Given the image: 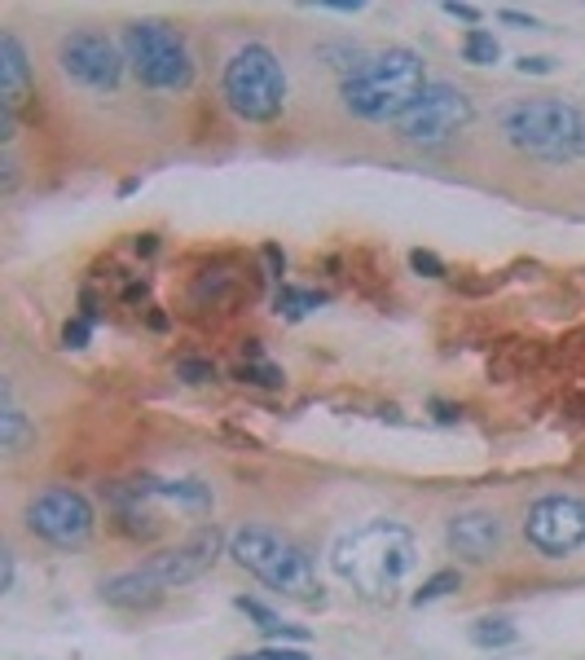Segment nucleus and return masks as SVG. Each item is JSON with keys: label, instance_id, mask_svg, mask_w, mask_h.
Instances as JSON below:
<instances>
[{"label": "nucleus", "instance_id": "1", "mask_svg": "<svg viewBox=\"0 0 585 660\" xmlns=\"http://www.w3.org/2000/svg\"><path fill=\"white\" fill-rule=\"evenodd\" d=\"M330 564L366 599H392V590H401V582L418 564V541L397 520H370L334 541Z\"/></svg>", "mask_w": 585, "mask_h": 660}, {"label": "nucleus", "instance_id": "2", "mask_svg": "<svg viewBox=\"0 0 585 660\" xmlns=\"http://www.w3.org/2000/svg\"><path fill=\"white\" fill-rule=\"evenodd\" d=\"M423 88H427L423 58L414 49H388V53H375L370 62H362L353 75H348L339 97L357 120H370V124L392 120L397 124L423 97Z\"/></svg>", "mask_w": 585, "mask_h": 660}, {"label": "nucleus", "instance_id": "3", "mask_svg": "<svg viewBox=\"0 0 585 660\" xmlns=\"http://www.w3.org/2000/svg\"><path fill=\"white\" fill-rule=\"evenodd\" d=\"M502 133L520 155L541 163H572L585 159V110L554 97L515 101L502 110Z\"/></svg>", "mask_w": 585, "mask_h": 660}, {"label": "nucleus", "instance_id": "4", "mask_svg": "<svg viewBox=\"0 0 585 660\" xmlns=\"http://www.w3.org/2000/svg\"><path fill=\"white\" fill-rule=\"evenodd\" d=\"M229 555L239 569H247L256 582H265L269 590L287 595V599H300V603L321 599V582H317L308 550L295 546L291 537H282L278 528H265V524L239 528L229 537Z\"/></svg>", "mask_w": 585, "mask_h": 660}, {"label": "nucleus", "instance_id": "5", "mask_svg": "<svg viewBox=\"0 0 585 660\" xmlns=\"http://www.w3.org/2000/svg\"><path fill=\"white\" fill-rule=\"evenodd\" d=\"M224 101L247 124H273L287 106V71L273 49L243 45L224 66Z\"/></svg>", "mask_w": 585, "mask_h": 660}, {"label": "nucleus", "instance_id": "6", "mask_svg": "<svg viewBox=\"0 0 585 660\" xmlns=\"http://www.w3.org/2000/svg\"><path fill=\"white\" fill-rule=\"evenodd\" d=\"M124 62L146 88L176 93L194 80V58L185 49V36L168 23H133L124 27Z\"/></svg>", "mask_w": 585, "mask_h": 660}, {"label": "nucleus", "instance_id": "7", "mask_svg": "<svg viewBox=\"0 0 585 660\" xmlns=\"http://www.w3.org/2000/svg\"><path fill=\"white\" fill-rule=\"evenodd\" d=\"M472 115H476L472 97H466L458 84L440 80V84H427L423 97L397 120V133L410 146H444L453 133H462L466 124H472Z\"/></svg>", "mask_w": 585, "mask_h": 660}, {"label": "nucleus", "instance_id": "8", "mask_svg": "<svg viewBox=\"0 0 585 660\" xmlns=\"http://www.w3.org/2000/svg\"><path fill=\"white\" fill-rule=\"evenodd\" d=\"M528 546H537L546 560H563L585 546V498L572 493H546L528 506L524 520Z\"/></svg>", "mask_w": 585, "mask_h": 660}, {"label": "nucleus", "instance_id": "9", "mask_svg": "<svg viewBox=\"0 0 585 660\" xmlns=\"http://www.w3.org/2000/svg\"><path fill=\"white\" fill-rule=\"evenodd\" d=\"M27 528L58 550H75L93 537V506L84 493L58 485V489H45L27 502Z\"/></svg>", "mask_w": 585, "mask_h": 660}, {"label": "nucleus", "instance_id": "10", "mask_svg": "<svg viewBox=\"0 0 585 660\" xmlns=\"http://www.w3.org/2000/svg\"><path fill=\"white\" fill-rule=\"evenodd\" d=\"M58 66L71 84H80L88 93H114L124 80V58L101 32H71L58 45Z\"/></svg>", "mask_w": 585, "mask_h": 660}, {"label": "nucleus", "instance_id": "11", "mask_svg": "<svg viewBox=\"0 0 585 660\" xmlns=\"http://www.w3.org/2000/svg\"><path fill=\"white\" fill-rule=\"evenodd\" d=\"M220 541H224L220 528H203V533L185 537L181 546L159 550L155 560L142 564V573H146L155 586H163V590H176V586H185V582H198V577L220 560Z\"/></svg>", "mask_w": 585, "mask_h": 660}, {"label": "nucleus", "instance_id": "12", "mask_svg": "<svg viewBox=\"0 0 585 660\" xmlns=\"http://www.w3.org/2000/svg\"><path fill=\"white\" fill-rule=\"evenodd\" d=\"M449 546L466 564H485L502 550V520L489 511H462L449 520Z\"/></svg>", "mask_w": 585, "mask_h": 660}, {"label": "nucleus", "instance_id": "13", "mask_svg": "<svg viewBox=\"0 0 585 660\" xmlns=\"http://www.w3.org/2000/svg\"><path fill=\"white\" fill-rule=\"evenodd\" d=\"M32 88V66H27V53L19 45L14 32L0 36V93H5V106H19Z\"/></svg>", "mask_w": 585, "mask_h": 660}, {"label": "nucleus", "instance_id": "14", "mask_svg": "<svg viewBox=\"0 0 585 660\" xmlns=\"http://www.w3.org/2000/svg\"><path fill=\"white\" fill-rule=\"evenodd\" d=\"M101 595H106V603H114V608H150V603L163 599V586H155L142 569H133V573L110 577V582L101 586Z\"/></svg>", "mask_w": 585, "mask_h": 660}, {"label": "nucleus", "instance_id": "15", "mask_svg": "<svg viewBox=\"0 0 585 660\" xmlns=\"http://www.w3.org/2000/svg\"><path fill=\"white\" fill-rule=\"evenodd\" d=\"M36 431H32V423L23 418V410L14 405V396H10V388H5V405H0V450H10V454H19L27 440H32Z\"/></svg>", "mask_w": 585, "mask_h": 660}, {"label": "nucleus", "instance_id": "16", "mask_svg": "<svg viewBox=\"0 0 585 660\" xmlns=\"http://www.w3.org/2000/svg\"><path fill=\"white\" fill-rule=\"evenodd\" d=\"M155 498H172V502H185L194 511L211 506V489L203 480H155Z\"/></svg>", "mask_w": 585, "mask_h": 660}, {"label": "nucleus", "instance_id": "17", "mask_svg": "<svg viewBox=\"0 0 585 660\" xmlns=\"http://www.w3.org/2000/svg\"><path fill=\"white\" fill-rule=\"evenodd\" d=\"M239 612H247V616L256 621V630H260V634H269V638H304V630H300V625H282V616H278V612H269L260 599H247V595H243V599H239Z\"/></svg>", "mask_w": 585, "mask_h": 660}, {"label": "nucleus", "instance_id": "18", "mask_svg": "<svg viewBox=\"0 0 585 660\" xmlns=\"http://www.w3.org/2000/svg\"><path fill=\"white\" fill-rule=\"evenodd\" d=\"M326 304V295L321 291H300V286H282L278 291V300H273V308L282 313V317H291V321H300V317H308L313 308H321Z\"/></svg>", "mask_w": 585, "mask_h": 660}, {"label": "nucleus", "instance_id": "19", "mask_svg": "<svg viewBox=\"0 0 585 660\" xmlns=\"http://www.w3.org/2000/svg\"><path fill=\"white\" fill-rule=\"evenodd\" d=\"M498 40H493V32H485V27H472L462 36V58L472 62V66H493L498 62Z\"/></svg>", "mask_w": 585, "mask_h": 660}, {"label": "nucleus", "instance_id": "20", "mask_svg": "<svg viewBox=\"0 0 585 660\" xmlns=\"http://www.w3.org/2000/svg\"><path fill=\"white\" fill-rule=\"evenodd\" d=\"M520 638V630L511 621H476L472 625V643L476 647H511Z\"/></svg>", "mask_w": 585, "mask_h": 660}, {"label": "nucleus", "instance_id": "21", "mask_svg": "<svg viewBox=\"0 0 585 660\" xmlns=\"http://www.w3.org/2000/svg\"><path fill=\"white\" fill-rule=\"evenodd\" d=\"M462 586V577L453 573V569H444V573H436V577H427L418 590H414V608H423V603H436V599H444V595H453Z\"/></svg>", "mask_w": 585, "mask_h": 660}, {"label": "nucleus", "instance_id": "22", "mask_svg": "<svg viewBox=\"0 0 585 660\" xmlns=\"http://www.w3.org/2000/svg\"><path fill=\"white\" fill-rule=\"evenodd\" d=\"M233 379H239V383H256V388H282V370H278V366H265V362L239 366V370H233Z\"/></svg>", "mask_w": 585, "mask_h": 660}, {"label": "nucleus", "instance_id": "23", "mask_svg": "<svg viewBox=\"0 0 585 660\" xmlns=\"http://www.w3.org/2000/svg\"><path fill=\"white\" fill-rule=\"evenodd\" d=\"M176 375H181L185 383H211V379H216V366H211V362H198V357H181V362H176Z\"/></svg>", "mask_w": 585, "mask_h": 660}, {"label": "nucleus", "instance_id": "24", "mask_svg": "<svg viewBox=\"0 0 585 660\" xmlns=\"http://www.w3.org/2000/svg\"><path fill=\"white\" fill-rule=\"evenodd\" d=\"M88 335H93V321H88V317H75V321H66V330H62V344H66V349H84Z\"/></svg>", "mask_w": 585, "mask_h": 660}, {"label": "nucleus", "instance_id": "25", "mask_svg": "<svg viewBox=\"0 0 585 660\" xmlns=\"http://www.w3.org/2000/svg\"><path fill=\"white\" fill-rule=\"evenodd\" d=\"M410 265H414L423 278H444V265H440V256H431V252H410Z\"/></svg>", "mask_w": 585, "mask_h": 660}, {"label": "nucleus", "instance_id": "26", "mask_svg": "<svg viewBox=\"0 0 585 660\" xmlns=\"http://www.w3.org/2000/svg\"><path fill=\"white\" fill-rule=\"evenodd\" d=\"M260 660H313V656H308L304 647H278V643H273V647L260 651Z\"/></svg>", "mask_w": 585, "mask_h": 660}, {"label": "nucleus", "instance_id": "27", "mask_svg": "<svg viewBox=\"0 0 585 660\" xmlns=\"http://www.w3.org/2000/svg\"><path fill=\"white\" fill-rule=\"evenodd\" d=\"M515 66H520L524 75H550V71H554V62H550V58H520Z\"/></svg>", "mask_w": 585, "mask_h": 660}, {"label": "nucleus", "instance_id": "28", "mask_svg": "<svg viewBox=\"0 0 585 660\" xmlns=\"http://www.w3.org/2000/svg\"><path fill=\"white\" fill-rule=\"evenodd\" d=\"M14 577H19V569H14V555L5 550V555H0V590H14Z\"/></svg>", "mask_w": 585, "mask_h": 660}, {"label": "nucleus", "instance_id": "29", "mask_svg": "<svg viewBox=\"0 0 585 660\" xmlns=\"http://www.w3.org/2000/svg\"><path fill=\"white\" fill-rule=\"evenodd\" d=\"M0 142H14V106L0 101Z\"/></svg>", "mask_w": 585, "mask_h": 660}, {"label": "nucleus", "instance_id": "30", "mask_svg": "<svg viewBox=\"0 0 585 660\" xmlns=\"http://www.w3.org/2000/svg\"><path fill=\"white\" fill-rule=\"evenodd\" d=\"M444 14H449V19H462V23H472V27L480 23V10H476V5H444Z\"/></svg>", "mask_w": 585, "mask_h": 660}, {"label": "nucleus", "instance_id": "31", "mask_svg": "<svg viewBox=\"0 0 585 660\" xmlns=\"http://www.w3.org/2000/svg\"><path fill=\"white\" fill-rule=\"evenodd\" d=\"M498 19H502V23H511V27H541L533 14H515V10H502Z\"/></svg>", "mask_w": 585, "mask_h": 660}, {"label": "nucleus", "instance_id": "32", "mask_svg": "<svg viewBox=\"0 0 585 660\" xmlns=\"http://www.w3.org/2000/svg\"><path fill=\"white\" fill-rule=\"evenodd\" d=\"M431 410H436V418H440V423H458V410H453V405H444V401H436Z\"/></svg>", "mask_w": 585, "mask_h": 660}, {"label": "nucleus", "instance_id": "33", "mask_svg": "<svg viewBox=\"0 0 585 660\" xmlns=\"http://www.w3.org/2000/svg\"><path fill=\"white\" fill-rule=\"evenodd\" d=\"M265 260H269V265H273V269H278V273H282V269H287V256H282V252H278V247H265Z\"/></svg>", "mask_w": 585, "mask_h": 660}, {"label": "nucleus", "instance_id": "34", "mask_svg": "<svg viewBox=\"0 0 585 660\" xmlns=\"http://www.w3.org/2000/svg\"><path fill=\"white\" fill-rule=\"evenodd\" d=\"M155 247H159L155 234H142V239H137V252H142V256H155Z\"/></svg>", "mask_w": 585, "mask_h": 660}, {"label": "nucleus", "instance_id": "35", "mask_svg": "<svg viewBox=\"0 0 585 660\" xmlns=\"http://www.w3.org/2000/svg\"><path fill=\"white\" fill-rule=\"evenodd\" d=\"M233 660H260V656H233Z\"/></svg>", "mask_w": 585, "mask_h": 660}]
</instances>
